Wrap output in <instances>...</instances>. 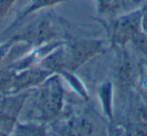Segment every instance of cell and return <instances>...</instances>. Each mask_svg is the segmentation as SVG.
Instances as JSON below:
<instances>
[{"label": "cell", "mask_w": 147, "mask_h": 136, "mask_svg": "<svg viewBox=\"0 0 147 136\" xmlns=\"http://www.w3.org/2000/svg\"><path fill=\"white\" fill-rule=\"evenodd\" d=\"M55 35V31L51 22L45 18L29 25L18 35L12 37V39L14 41L24 43L27 45H40L51 39Z\"/></svg>", "instance_id": "obj_4"}, {"label": "cell", "mask_w": 147, "mask_h": 136, "mask_svg": "<svg viewBox=\"0 0 147 136\" xmlns=\"http://www.w3.org/2000/svg\"><path fill=\"white\" fill-rule=\"evenodd\" d=\"M65 71H75L80 66L92 59L102 49V43L99 41H71L65 45Z\"/></svg>", "instance_id": "obj_2"}, {"label": "cell", "mask_w": 147, "mask_h": 136, "mask_svg": "<svg viewBox=\"0 0 147 136\" xmlns=\"http://www.w3.org/2000/svg\"><path fill=\"white\" fill-rule=\"evenodd\" d=\"M141 28L143 32L147 35V5L142 10V14H141Z\"/></svg>", "instance_id": "obj_12"}, {"label": "cell", "mask_w": 147, "mask_h": 136, "mask_svg": "<svg viewBox=\"0 0 147 136\" xmlns=\"http://www.w3.org/2000/svg\"><path fill=\"white\" fill-rule=\"evenodd\" d=\"M142 10L127 13L119 17L113 24L112 41L116 45H124L141 31Z\"/></svg>", "instance_id": "obj_3"}, {"label": "cell", "mask_w": 147, "mask_h": 136, "mask_svg": "<svg viewBox=\"0 0 147 136\" xmlns=\"http://www.w3.org/2000/svg\"><path fill=\"white\" fill-rule=\"evenodd\" d=\"M63 1H65V0H30V2L27 4V6L24 8V10L20 13V15L18 16V18H16L15 22L11 25L10 28L12 26H14L17 22H19L20 20H22L25 16L31 14V13H33L34 11L39 10V9H42V8H45V7H49V6H53V5H55V4L63 2Z\"/></svg>", "instance_id": "obj_8"}, {"label": "cell", "mask_w": 147, "mask_h": 136, "mask_svg": "<svg viewBox=\"0 0 147 136\" xmlns=\"http://www.w3.org/2000/svg\"><path fill=\"white\" fill-rule=\"evenodd\" d=\"M26 97L27 95L21 94L0 101V131L7 133L14 127V122Z\"/></svg>", "instance_id": "obj_6"}, {"label": "cell", "mask_w": 147, "mask_h": 136, "mask_svg": "<svg viewBox=\"0 0 147 136\" xmlns=\"http://www.w3.org/2000/svg\"><path fill=\"white\" fill-rule=\"evenodd\" d=\"M132 2H134V3H139V2H141L142 0H131Z\"/></svg>", "instance_id": "obj_13"}, {"label": "cell", "mask_w": 147, "mask_h": 136, "mask_svg": "<svg viewBox=\"0 0 147 136\" xmlns=\"http://www.w3.org/2000/svg\"><path fill=\"white\" fill-rule=\"evenodd\" d=\"M99 12L105 15H116L126 8V0H98Z\"/></svg>", "instance_id": "obj_7"}, {"label": "cell", "mask_w": 147, "mask_h": 136, "mask_svg": "<svg viewBox=\"0 0 147 136\" xmlns=\"http://www.w3.org/2000/svg\"><path fill=\"white\" fill-rule=\"evenodd\" d=\"M13 43H14V41L11 39L10 41H6V43H4L3 45H0V65H1L2 62L5 61V59H6L10 49L14 45Z\"/></svg>", "instance_id": "obj_10"}, {"label": "cell", "mask_w": 147, "mask_h": 136, "mask_svg": "<svg viewBox=\"0 0 147 136\" xmlns=\"http://www.w3.org/2000/svg\"><path fill=\"white\" fill-rule=\"evenodd\" d=\"M51 71L41 67L34 68V69L27 68V69L21 70L20 73L13 75L11 87L8 92L11 94H15L29 87L38 85L45 82L47 77L51 76Z\"/></svg>", "instance_id": "obj_5"}, {"label": "cell", "mask_w": 147, "mask_h": 136, "mask_svg": "<svg viewBox=\"0 0 147 136\" xmlns=\"http://www.w3.org/2000/svg\"><path fill=\"white\" fill-rule=\"evenodd\" d=\"M63 107V88L59 77L53 76L45 81L33 103L38 119L49 121L55 118Z\"/></svg>", "instance_id": "obj_1"}, {"label": "cell", "mask_w": 147, "mask_h": 136, "mask_svg": "<svg viewBox=\"0 0 147 136\" xmlns=\"http://www.w3.org/2000/svg\"><path fill=\"white\" fill-rule=\"evenodd\" d=\"M16 1L17 0H0V19L8 12Z\"/></svg>", "instance_id": "obj_11"}, {"label": "cell", "mask_w": 147, "mask_h": 136, "mask_svg": "<svg viewBox=\"0 0 147 136\" xmlns=\"http://www.w3.org/2000/svg\"><path fill=\"white\" fill-rule=\"evenodd\" d=\"M101 94H102V97H103V104H104L105 112L107 110L108 115L111 116V85L110 84H107V85L103 86Z\"/></svg>", "instance_id": "obj_9"}]
</instances>
